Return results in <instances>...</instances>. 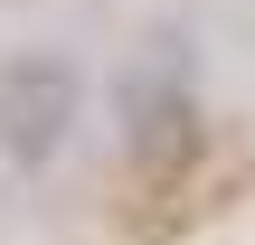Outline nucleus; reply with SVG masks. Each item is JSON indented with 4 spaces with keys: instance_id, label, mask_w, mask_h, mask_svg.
<instances>
[{
    "instance_id": "nucleus-1",
    "label": "nucleus",
    "mask_w": 255,
    "mask_h": 245,
    "mask_svg": "<svg viewBox=\"0 0 255 245\" xmlns=\"http://www.w3.org/2000/svg\"><path fill=\"white\" fill-rule=\"evenodd\" d=\"M76 113H85V76H76L66 57L28 47V57L0 66V151H9L19 170H47V161L66 151Z\"/></svg>"
}]
</instances>
